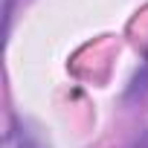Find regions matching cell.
<instances>
[{
	"label": "cell",
	"mask_w": 148,
	"mask_h": 148,
	"mask_svg": "<svg viewBox=\"0 0 148 148\" xmlns=\"http://www.w3.org/2000/svg\"><path fill=\"white\" fill-rule=\"evenodd\" d=\"M15 6H18V0H6V29L12 26V15H15Z\"/></svg>",
	"instance_id": "obj_3"
},
{
	"label": "cell",
	"mask_w": 148,
	"mask_h": 148,
	"mask_svg": "<svg viewBox=\"0 0 148 148\" xmlns=\"http://www.w3.org/2000/svg\"><path fill=\"white\" fill-rule=\"evenodd\" d=\"M148 93V64L134 76V82H131V87H128V93H125V99H142Z\"/></svg>",
	"instance_id": "obj_2"
},
{
	"label": "cell",
	"mask_w": 148,
	"mask_h": 148,
	"mask_svg": "<svg viewBox=\"0 0 148 148\" xmlns=\"http://www.w3.org/2000/svg\"><path fill=\"white\" fill-rule=\"evenodd\" d=\"M3 148H44V142L35 131H29L26 122H21L18 116H9V131H6Z\"/></svg>",
	"instance_id": "obj_1"
},
{
	"label": "cell",
	"mask_w": 148,
	"mask_h": 148,
	"mask_svg": "<svg viewBox=\"0 0 148 148\" xmlns=\"http://www.w3.org/2000/svg\"><path fill=\"white\" fill-rule=\"evenodd\" d=\"M134 148H148V131H145V134L136 139V145H134Z\"/></svg>",
	"instance_id": "obj_4"
}]
</instances>
